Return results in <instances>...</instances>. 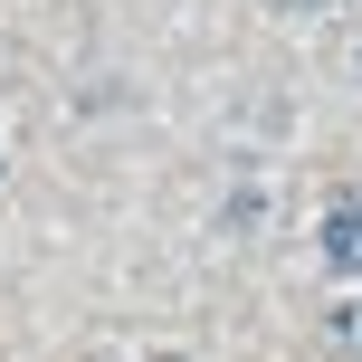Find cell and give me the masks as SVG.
I'll return each instance as SVG.
<instances>
[{"mask_svg":"<svg viewBox=\"0 0 362 362\" xmlns=\"http://www.w3.org/2000/svg\"><path fill=\"white\" fill-rule=\"evenodd\" d=\"M325 257H334L344 276H362V200H344V210L325 219Z\"/></svg>","mask_w":362,"mask_h":362,"instance_id":"6da1fadb","label":"cell"},{"mask_svg":"<svg viewBox=\"0 0 362 362\" xmlns=\"http://www.w3.org/2000/svg\"><path fill=\"white\" fill-rule=\"evenodd\" d=\"M286 10H325V0H286Z\"/></svg>","mask_w":362,"mask_h":362,"instance_id":"7a4b0ae2","label":"cell"}]
</instances>
